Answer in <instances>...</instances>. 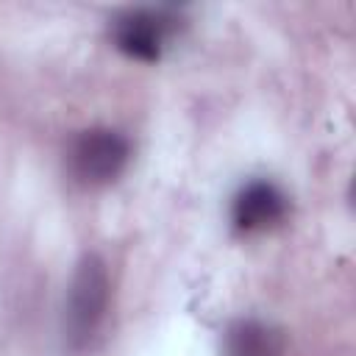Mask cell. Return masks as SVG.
<instances>
[{"mask_svg":"<svg viewBox=\"0 0 356 356\" xmlns=\"http://www.w3.org/2000/svg\"><path fill=\"white\" fill-rule=\"evenodd\" d=\"M111 300L108 267L97 253H83L72 270L64 303V342L70 350L81 353L92 348L106 325Z\"/></svg>","mask_w":356,"mask_h":356,"instance_id":"cell-1","label":"cell"},{"mask_svg":"<svg viewBox=\"0 0 356 356\" xmlns=\"http://www.w3.org/2000/svg\"><path fill=\"white\" fill-rule=\"evenodd\" d=\"M128 161H131V139L114 128L81 131L67 153L72 178L89 189L114 184L125 172Z\"/></svg>","mask_w":356,"mask_h":356,"instance_id":"cell-2","label":"cell"},{"mask_svg":"<svg viewBox=\"0 0 356 356\" xmlns=\"http://www.w3.org/2000/svg\"><path fill=\"white\" fill-rule=\"evenodd\" d=\"M178 28H181V17L172 8L139 6L120 11L108 25V36L122 56L153 64L164 56L167 42L178 33Z\"/></svg>","mask_w":356,"mask_h":356,"instance_id":"cell-3","label":"cell"},{"mask_svg":"<svg viewBox=\"0 0 356 356\" xmlns=\"http://www.w3.org/2000/svg\"><path fill=\"white\" fill-rule=\"evenodd\" d=\"M289 214V197L264 178H253L239 186V192L231 200V225L250 236V234H264L281 225Z\"/></svg>","mask_w":356,"mask_h":356,"instance_id":"cell-4","label":"cell"},{"mask_svg":"<svg viewBox=\"0 0 356 356\" xmlns=\"http://www.w3.org/2000/svg\"><path fill=\"white\" fill-rule=\"evenodd\" d=\"M228 356H286L284 328L264 320H236L225 331Z\"/></svg>","mask_w":356,"mask_h":356,"instance_id":"cell-5","label":"cell"}]
</instances>
